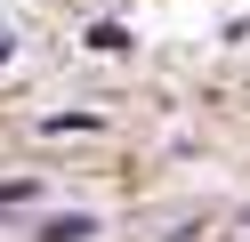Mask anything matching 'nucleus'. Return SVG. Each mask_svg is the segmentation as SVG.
Segmentation results:
<instances>
[{
    "instance_id": "obj_2",
    "label": "nucleus",
    "mask_w": 250,
    "mask_h": 242,
    "mask_svg": "<svg viewBox=\"0 0 250 242\" xmlns=\"http://www.w3.org/2000/svg\"><path fill=\"white\" fill-rule=\"evenodd\" d=\"M0 57H8V32H0Z\"/></svg>"
},
{
    "instance_id": "obj_1",
    "label": "nucleus",
    "mask_w": 250,
    "mask_h": 242,
    "mask_svg": "<svg viewBox=\"0 0 250 242\" xmlns=\"http://www.w3.org/2000/svg\"><path fill=\"white\" fill-rule=\"evenodd\" d=\"M89 234H97V218H81V210H65V218L41 226V242H89Z\"/></svg>"
}]
</instances>
